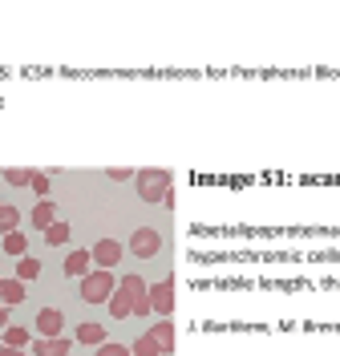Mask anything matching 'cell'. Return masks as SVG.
<instances>
[{
	"label": "cell",
	"mask_w": 340,
	"mask_h": 356,
	"mask_svg": "<svg viewBox=\"0 0 340 356\" xmlns=\"http://www.w3.org/2000/svg\"><path fill=\"white\" fill-rule=\"evenodd\" d=\"M134 182H138V199L142 202H170V170L150 166V170H138Z\"/></svg>",
	"instance_id": "1"
},
{
	"label": "cell",
	"mask_w": 340,
	"mask_h": 356,
	"mask_svg": "<svg viewBox=\"0 0 340 356\" xmlns=\"http://www.w3.org/2000/svg\"><path fill=\"white\" fill-rule=\"evenodd\" d=\"M118 291V284H113V271H90L86 280H81V300L86 304H110V296Z\"/></svg>",
	"instance_id": "2"
},
{
	"label": "cell",
	"mask_w": 340,
	"mask_h": 356,
	"mask_svg": "<svg viewBox=\"0 0 340 356\" xmlns=\"http://www.w3.org/2000/svg\"><path fill=\"white\" fill-rule=\"evenodd\" d=\"M130 251H134L138 259H154L162 251V235L154 227H138L134 235H130Z\"/></svg>",
	"instance_id": "3"
},
{
	"label": "cell",
	"mask_w": 340,
	"mask_h": 356,
	"mask_svg": "<svg viewBox=\"0 0 340 356\" xmlns=\"http://www.w3.org/2000/svg\"><path fill=\"white\" fill-rule=\"evenodd\" d=\"M146 296H150V308L159 312L162 320L175 312V280H170V275H166V280H159V284L146 291Z\"/></svg>",
	"instance_id": "4"
},
{
	"label": "cell",
	"mask_w": 340,
	"mask_h": 356,
	"mask_svg": "<svg viewBox=\"0 0 340 356\" xmlns=\"http://www.w3.org/2000/svg\"><path fill=\"white\" fill-rule=\"evenodd\" d=\"M33 328L41 332V340H57L61 328H65V316H61V308H41L37 320H33Z\"/></svg>",
	"instance_id": "5"
},
{
	"label": "cell",
	"mask_w": 340,
	"mask_h": 356,
	"mask_svg": "<svg viewBox=\"0 0 340 356\" xmlns=\"http://www.w3.org/2000/svg\"><path fill=\"white\" fill-rule=\"evenodd\" d=\"M90 255H93V264L102 267V271H110L113 264H122V243H118V239H97Z\"/></svg>",
	"instance_id": "6"
},
{
	"label": "cell",
	"mask_w": 340,
	"mask_h": 356,
	"mask_svg": "<svg viewBox=\"0 0 340 356\" xmlns=\"http://www.w3.org/2000/svg\"><path fill=\"white\" fill-rule=\"evenodd\" d=\"M90 264H93L90 251H69V259H65V275H73V280H86V275H90Z\"/></svg>",
	"instance_id": "7"
},
{
	"label": "cell",
	"mask_w": 340,
	"mask_h": 356,
	"mask_svg": "<svg viewBox=\"0 0 340 356\" xmlns=\"http://www.w3.org/2000/svg\"><path fill=\"white\" fill-rule=\"evenodd\" d=\"M77 344H90V348H102V344H106V328H102V324H93V320H86V324H77Z\"/></svg>",
	"instance_id": "8"
},
{
	"label": "cell",
	"mask_w": 340,
	"mask_h": 356,
	"mask_svg": "<svg viewBox=\"0 0 340 356\" xmlns=\"http://www.w3.org/2000/svg\"><path fill=\"white\" fill-rule=\"evenodd\" d=\"M29 219H33V227L49 231V227L57 222V207H53V199H41L37 207H33V215H29Z\"/></svg>",
	"instance_id": "9"
},
{
	"label": "cell",
	"mask_w": 340,
	"mask_h": 356,
	"mask_svg": "<svg viewBox=\"0 0 340 356\" xmlns=\"http://www.w3.org/2000/svg\"><path fill=\"white\" fill-rule=\"evenodd\" d=\"M69 344L65 336H57V340H33V356H69Z\"/></svg>",
	"instance_id": "10"
},
{
	"label": "cell",
	"mask_w": 340,
	"mask_h": 356,
	"mask_svg": "<svg viewBox=\"0 0 340 356\" xmlns=\"http://www.w3.org/2000/svg\"><path fill=\"white\" fill-rule=\"evenodd\" d=\"M150 340H154V344L162 348V356H166L170 348H175V324H170V320H159V324L150 328Z\"/></svg>",
	"instance_id": "11"
},
{
	"label": "cell",
	"mask_w": 340,
	"mask_h": 356,
	"mask_svg": "<svg viewBox=\"0 0 340 356\" xmlns=\"http://www.w3.org/2000/svg\"><path fill=\"white\" fill-rule=\"evenodd\" d=\"M21 300H24V284L21 280H4V284H0V304H4V308H17Z\"/></svg>",
	"instance_id": "12"
},
{
	"label": "cell",
	"mask_w": 340,
	"mask_h": 356,
	"mask_svg": "<svg viewBox=\"0 0 340 356\" xmlns=\"http://www.w3.org/2000/svg\"><path fill=\"white\" fill-rule=\"evenodd\" d=\"M110 316H113V320H126V316H134V300H130L122 288L110 296Z\"/></svg>",
	"instance_id": "13"
},
{
	"label": "cell",
	"mask_w": 340,
	"mask_h": 356,
	"mask_svg": "<svg viewBox=\"0 0 340 356\" xmlns=\"http://www.w3.org/2000/svg\"><path fill=\"white\" fill-rule=\"evenodd\" d=\"M0 247H4L8 255H17V259H24V255H29V239H24V231H8Z\"/></svg>",
	"instance_id": "14"
},
{
	"label": "cell",
	"mask_w": 340,
	"mask_h": 356,
	"mask_svg": "<svg viewBox=\"0 0 340 356\" xmlns=\"http://www.w3.org/2000/svg\"><path fill=\"white\" fill-rule=\"evenodd\" d=\"M21 227V211L13 207V202H0V231L8 235V231H17Z\"/></svg>",
	"instance_id": "15"
},
{
	"label": "cell",
	"mask_w": 340,
	"mask_h": 356,
	"mask_svg": "<svg viewBox=\"0 0 340 356\" xmlns=\"http://www.w3.org/2000/svg\"><path fill=\"white\" fill-rule=\"evenodd\" d=\"M24 344H29V328L8 324V328H4V348H21V353H24Z\"/></svg>",
	"instance_id": "16"
},
{
	"label": "cell",
	"mask_w": 340,
	"mask_h": 356,
	"mask_svg": "<svg viewBox=\"0 0 340 356\" xmlns=\"http://www.w3.org/2000/svg\"><path fill=\"white\" fill-rule=\"evenodd\" d=\"M118 288L126 291V296H130V300H142V296H146V280H142V275H122V284H118Z\"/></svg>",
	"instance_id": "17"
},
{
	"label": "cell",
	"mask_w": 340,
	"mask_h": 356,
	"mask_svg": "<svg viewBox=\"0 0 340 356\" xmlns=\"http://www.w3.org/2000/svg\"><path fill=\"white\" fill-rule=\"evenodd\" d=\"M69 235H73V231H69V222L57 219V222L45 231V243H49V247H61V243H69Z\"/></svg>",
	"instance_id": "18"
},
{
	"label": "cell",
	"mask_w": 340,
	"mask_h": 356,
	"mask_svg": "<svg viewBox=\"0 0 340 356\" xmlns=\"http://www.w3.org/2000/svg\"><path fill=\"white\" fill-rule=\"evenodd\" d=\"M130 353H134V356H162V348L150 340V332H146V336H138L134 344H130Z\"/></svg>",
	"instance_id": "19"
},
{
	"label": "cell",
	"mask_w": 340,
	"mask_h": 356,
	"mask_svg": "<svg viewBox=\"0 0 340 356\" xmlns=\"http://www.w3.org/2000/svg\"><path fill=\"white\" fill-rule=\"evenodd\" d=\"M37 275H41V264H37V259H33V255H24L21 264H17V280H37Z\"/></svg>",
	"instance_id": "20"
},
{
	"label": "cell",
	"mask_w": 340,
	"mask_h": 356,
	"mask_svg": "<svg viewBox=\"0 0 340 356\" xmlns=\"http://www.w3.org/2000/svg\"><path fill=\"white\" fill-rule=\"evenodd\" d=\"M33 175H37V170H4V182H13V186H33Z\"/></svg>",
	"instance_id": "21"
},
{
	"label": "cell",
	"mask_w": 340,
	"mask_h": 356,
	"mask_svg": "<svg viewBox=\"0 0 340 356\" xmlns=\"http://www.w3.org/2000/svg\"><path fill=\"white\" fill-rule=\"evenodd\" d=\"M93 356H134V353H130L126 344H110V340H106V344H102V348H97Z\"/></svg>",
	"instance_id": "22"
},
{
	"label": "cell",
	"mask_w": 340,
	"mask_h": 356,
	"mask_svg": "<svg viewBox=\"0 0 340 356\" xmlns=\"http://www.w3.org/2000/svg\"><path fill=\"white\" fill-rule=\"evenodd\" d=\"M106 175H110L113 182H130V178H134V170H126V166H110Z\"/></svg>",
	"instance_id": "23"
},
{
	"label": "cell",
	"mask_w": 340,
	"mask_h": 356,
	"mask_svg": "<svg viewBox=\"0 0 340 356\" xmlns=\"http://www.w3.org/2000/svg\"><path fill=\"white\" fill-rule=\"evenodd\" d=\"M33 191L37 195H49V175H33Z\"/></svg>",
	"instance_id": "24"
},
{
	"label": "cell",
	"mask_w": 340,
	"mask_h": 356,
	"mask_svg": "<svg viewBox=\"0 0 340 356\" xmlns=\"http://www.w3.org/2000/svg\"><path fill=\"white\" fill-rule=\"evenodd\" d=\"M150 296H142V300H134V316H150Z\"/></svg>",
	"instance_id": "25"
},
{
	"label": "cell",
	"mask_w": 340,
	"mask_h": 356,
	"mask_svg": "<svg viewBox=\"0 0 340 356\" xmlns=\"http://www.w3.org/2000/svg\"><path fill=\"white\" fill-rule=\"evenodd\" d=\"M0 328H8V308L0 304Z\"/></svg>",
	"instance_id": "26"
},
{
	"label": "cell",
	"mask_w": 340,
	"mask_h": 356,
	"mask_svg": "<svg viewBox=\"0 0 340 356\" xmlns=\"http://www.w3.org/2000/svg\"><path fill=\"white\" fill-rule=\"evenodd\" d=\"M0 356H24L21 348H0Z\"/></svg>",
	"instance_id": "27"
},
{
	"label": "cell",
	"mask_w": 340,
	"mask_h": 356,
	"mask_svg": "<svg viewBox=\"0 0 340 356\" xmlns=\"http://www.w3.org/2000/svg\"><path fill=\"white\" fill-rule=\"evenodd\" d=\"M0 284H4V280H0Z\"/></svg>",
	"instance_id": "28"
}]
</instances>
